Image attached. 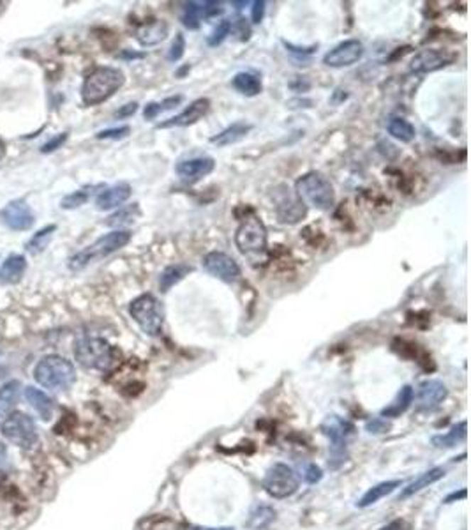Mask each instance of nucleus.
<instances>
[{
	"instance_id": "f257e3e1",
	"label": "nucleus",
	"mask_w": 471,
	"mask_h": 530,
	"mask_svg": "<svg viewBox=\"0 0 471 530\" xmlns=\"http://www.w3.org/2000/svg\"><path fill=\"white\" fill-rule=\"evenodd\" d=\"M126 83V75L119 68L99 65L87 75L82 85V100L87 106H96L108 101L109 97Z\"/></svg>"
},
{
	"instance_id": "f03ea898",
	"label": "nucleus",
	"mask_w": 471,
	"mask_h": 530,
	"mask_svg": "<svg viewBox=\"0 0 471 530\" xmlns=\"http://www.w3.org/2000/svg\"><path fill=\"white\" fill-rule=\"evenodd\" d=\"M235 244L239 251L251 260L256 262L258 258L265 257L269 248V232L265 223L254 211H249L242 219L235 233Z\"/></svg>"
},
{
	"instance_id": "7ed1b4c3",
	"label": "nucleus",
	"mask_w": 471,
	"mask_h": 530,
	"mask_svg": "<svg viewBox=\"0 0 471 530\" xmlns=\"http://www.w3.org/2000/svg\"><path fill=\"white\" fill-rule=\"evenodd\" d=\"M297 198L305 207L318 211H330L335 203V191L332 182L320 171H309L295 182Z\"/></svg>"
},
{
	"instance_id": "20e7f679",
	"label": "nucleus",
	"mask_w": 471,
	"mask_h": 530,
	"mask_svg": "<svg viewBox=\"0 0 471 530\" xmlns=\"http://www.w3.org/2000/svg\"><path fill=\"white\" fill-rule=\"evenodd\" d=\"M131 239H133V233H131L129 230H113V232L99 237L96 243L89 244V246L83 248L82 251H78V253L69 260V269L82 270L90 264H94V262L103 260V258L109 257V255H113L115 251L126 248Z\"/></svg>"
},
{
	"instance_id": "39448f33",
	"label": "nucleus",
	"mask_w": 471,
	"mask_h": 530,
	"mask_svg": "<svg viewBox=\"0 0 471 530\" xmlns=\"http://www.w3.org/2000/svg\"><path fill=\"white\" fill-rule=\"evenodd\" d=\"M34 376L46 389L65 391L76 382V370L65 357L46 356L36 366Z\"/></svg>"
},
{
	"instance_id": "423d86ee",
	"label": "nucleus",
	"mask_w": 471,
	"mask_h": 530,
	"mask_svg": "<svg viewBox=\"0 0 471 530\" xmlns=\"http://www.w3.org/2000/svg\"><path fill=\"white\" fill-rule=\"evenodd\" d=\"M321 431L330 440L328 467H330V470H337L348 460V438L355 431V426L341 415H328L321 424Z\"/></svg>"
},
{
	"instance_id": "0eeeda50",
	"label": "nucleus",
	"mask_w": 471,
	"mask_h": 530,
	"mask_svg": "<svg viewBox=\"0 0 471 530\" xmlns=\"http://www.w3.org/2000/svg\"><path fill=\"white\" fill-rule=\"evenodd\" d=\"M129 313L138 327L147 336H159L164 327V308L163 302L152 294H144L134 299L129 304Z\"/></svg>"
},
{
	"instance_id": "6e6552de",
	"label": "nucleus",
	"mask_w": 471,
	"mask_h": 530,
	"mask_svg": "<svg viewBox=\"0 0 471 530\" xmlns=\"http://www.w3.org/2000/svg\"><path fill=\"white\" fill-rule=\"evenodd\" d=\"M75 357L87 370L104 371L115 361V349L103 338H83L76 343Z\"/></svg>"
},
{
	"instance_id": "1a4fd4ad",
	"label": "nucleus",
	"mask_w": 471,
	"mask_h": 530,
	"mask_svg": "<svg viewBox=\"0 0 471 530\" xmlns=\"http://www.w3.org/2000/svg\"><path fill=\"white\" fill-rule=\"evenodd\" d=\"M261 486L272 499H290L301 488V477L286 463H274L263 476Z\"/></svg>"
},
{
	"instance_id": "9d476101",
	"label": "nucleus",
	"mask_w": 471,
	"mask_h": 530,
	"mask_svg": "<svg viewBox=\"0 0 471 530\" xmlns=\"http://www.w3.org/2000/svg\"><path fill=\"white\" fill-rule=\"evenodd\" d=\"M2 435L18 447L28 449L38 442V426L34 419L23 412H13L2 423Z\"/></svg>"
},
{
	"instance_id": "9b49d317",
	"label": "nucleus",
	"mask_w": 471,
	"mask_h": 530,
	"mask_svg": "<svg viewBox=\"0 0 471 530\" xmlns=\"http://www.w3.org/2000/svg\"><path fill=\"white\" fill-rule=\"evenodd\" d=\"M203 269L210 274V276L217 277V280L224 281V283H235L240 277V267L233 260L229 255L222 253V251H210L203 257Z\"/></svg>"
},
{
	"instance_id": "f8f14e48",
	"label": "nucleus",
	"mask_w": 471,
	"mask_h": 530,
	"mask_svg": "<svg viewBox=\"0 0 471 530\" xmlns=\"http://www.w3.org/2000/svg\"><path fill=\"white\" fill-rule=\"evenodd\" d=\"M448 389L441 380H426L418 386L415 403L418 412H433L447 400Z\"/></svg>"
},
{
	"instance_id": "ddd939ff",
	"label": "nucleus",
	"mask_w": 471,
	"mask_h": 530,
	"mask_svg": "<svg viewBox=\"0 0 471 530\" xmlns=\"http://www.w3.org/2000/svg\"><path fill=\"white\" fill-rule=\"evenodd\" d=\"M364 57V45L359 39H348L325 53L323 64L328 68H348Z\"/></svg>"
},
{
	"instance_id": "4468645a",
	"label": "nucleus",
	"mask_w": 471,
	"mask_h": 530,
	"mask_svg": "<svg viewBox=\"0 0 471 530\" xmlns=\"http://www.w3.org/2000/svg\"><path fill=\"white\" fill-rule=\"evenodd\" d=\"M0 218H2L4 225L7 228L16 230V232L31 230L36 223L34 212H32L25 200H14V202L7 203L2 212H0Z\"/></svg>"
},
{
	"instance_id": "2eb2a0df",
	"label": "nucleus",
	"mask_w": 471,
	"mask_h": 530,
	"mask_svg": "<svg viewBox=\"0 0 471 530\" xmlns=\"http://www.w3.org/2000/svg\"><path fill=\"white\" fill-rule=\"evenodd\" d=\"M210 110V100L209 97H198V100L193 101L184 112H180L178 115L171 117V119L164 120V122L157 124V129H168V127H188L196 124L198 120H202L203 117L209 113Z\"/></svg>"
},
{
	"instance_id": "dca6fc26",
	"label": "nucleus",
	"mask_w": 471,
	"mask_h": 530,
	"mask_svg": "<svg viewBox=\"0 0 471 530\" xmlns=\"http://www.w3.org/2000/svg\"><path fill=\"white\" fill-rule=\"evenodd\" d=\"M454 60L452 55H448L443 50H436V48H427L422 50L411 58L410 62V73H415V75H426V73H434L438 69L445 68L450 62Z\"/></svg>"
},
{
	"instance_id": "f3484780",
	"label": "nucleus",
	"mask_w": 471,
	"mask_h": 530,
	"mask_svg": "<svg viewBox=\"0 0 471 530\" xmlns=\"http://www.w3.org/2000/svg\"><path fill=\"white\" fill-rule=\"evenodd\" d=\"M215 168V159L210 156H196V158L178 161L175 171L185 182H198L210 175Z\"/></svg>"
},
{
	"instance_id": "a211bd4d",
	"label": "nucleus",
	"mask_w": 471,
	"mask_h": 530,
	"mask_svg": "<svg viewBox=\"0 0 471 530\" xmlns=\"http://www.w3.org/2000/svg\"><path fill=\"white\" fill-rule=\"evenodd\" d=\"M131 193H133V189L127 182H119L112 188H103V191L96 198V207L99 211L119 209L122 203H126L131 198Z\"/></svg>"
},
{
	"instance_id": "6ab92c4d",
	"label": "nucleus",
	"mask_w": 471,
	"mask_h": 530,
	"mask_svg": "<svg viewBox=\"0 0 471 530\" xmlns=\"http://www.w3.org/2000/svg\"><path fill=\"white\" fill-rule=\"evenodd\" d=\"M276 212L281 223H284V225H295V223L302 221V219L305 218L308 207H305L297 196H291L290 193H288V195H284L283 198L279 200Z\"/></svg>"
},
{
	"instance_id": "aec40b11",
	"label": "nucleus",
	"mask_w": 471,
	"mask_h": 530,
	"mask_svg": "<svg viewBox=\"0 0 471 530\" xmlns=\"http://www.w3.org/2000/svg\"><path fill=\"white\" fill-rule=\"evenodd\" d=\"M399 486H403V481H399V479H392V481L378 482V484L371 486V488H369L367 492L364 493V495L360 497L359 500H357V507H360V509H366V507L374 506V504H378L381 499L392 495V493L396 492Z\"/></svg>"
},
{
	"instance_id": "412c9836",
	"label": "nucleus",
	"mask_w": 471,
	"mask_h": 530,
	"mask_svg": "<svg viewBox=\"0 0 471 530\" xmlns=\"http://www.w3.org/2000/svg\"><path fill=\"white\" fill-rule=\"evenodd\" d=\"M168 38V25L163 20L147 21L136 28V39L141 46H154Z\"/></svg>"
},
{
	"instance_id": "4be33fe9",
	"label": "nucleus",
	"mask_w": 471,
	"mask_h": 530,
	"mask_svg": "<svg viewBox=\"0 0 471 530\" xmlns=\"http://www.w3.org/2000/svg\"><path fill=\"white\" fill-rule=\"evenodd\" d=\"M27 269V258L23 255H9L0 265V283L16 285L23 277Z\"/></svg>"
},
{
	"instance_id": "5701e85b",
	"label": "nucleus",
	"mask_w": 471,
	"mask_h": 530,
	"mask_svg": "<svg viewBox=\"0 0 471 530\" xmlns=\"http://www.w3.org/2000/svg\"><path fill=\"white\" fill-rule=\"evenodd\" d=\"M415 398V389L411 386H403L392 401L381 410L383 419H396L403 415L411 407Z\"/></svg>"
},
{
	"instance_id": "b1692460",
	"label": "nucleus",
	"mask_w": 471,
	"mask_h": 530,
	"mask_svg": "<svg viewBox=\"0 0 471 530\" xmlns=\"http://www.w3.org/2000/svg\"><path fill=\"white\" fill-rule=\"evenodd\" d=\"M443 477H445V469H441V467H434V469L420 474V476L415 479V481H411L406 488L401 489L399 500H406V499H410V497L417 495V493L422 492V489L429 488L431 484L441 481Z\"/></svg>"
},
{
	"instance_id": "393cba45",
	"label": "nucleus",
	"mask_w": 471,
	"mask_h": 530,
	"mask_svg": "<svg viewBox=\"0 0 471 530\" xmlns=\"http://www.w3.org/2000/svg\"><path fill=\"white\" fill-rule=\"evenodd\" d=\"M253 126L247 122H235L232 126H228L226 129H222L221 133L214 134L210 138L212 145H217V147H228V145L239 144L240 140L247 137L251 133Z\"/></svg>"
},
{
	"instance_id": "a878e982",
	"label": "nucleus",
	"mask_w": 471,
	"mask_h": 530,
	"mask_svg": "<svg viewBox=\"0 0 471 530\" xmlns=\"http://www.w3.org/2000/svg\"><path fill=\"white\" fill-rule=\"evenodd\" d=\"M232 87L237 90V92H240L246 97L258 96V94H261V90H263L260 76L249 71L237 73V75L232 78Z\"/></svg>"
},
{
	"instance_id": "bb28decb",
	"label": "nucleus",
	"mask_w": 471,
	"mask_h": 530,
	"mask_svg": "<svg viewBox=\"0 0 471 530\" xmlns=\"http://www.w3.org/2000/svg\"><path fill=\"white\" fill-rule=\"evenodd\" d=\"M25 396H27V401L32 405V408H34V410L38 412L43 419H46V421L52 419L55 405H53V400L48 396V394L36 389V387H27V389H25Z\"/></svg>"
},
{
	"instance_id": "cd10ccee",
	"label": "nucleus",
	"mask_w": 471,
	"mask_h": 530,
	"mask_svg": "<svg viewBox=\"0 0 471 530\" xmlns=\"http://www.w3.org/2000/svg\"><path fill=\"white\" fill-rule=\"evenodd\" d=\"M466 431H468V423L461 421L455 426H452L447 433L434 435L433 445L438 449H452L466 438Z\"/></svg>"
},
{
	"instance_id": "c85d7f7f",
	"label": "nucleus",
	"mask_w": 471,
	"mask_h": 530,
	"mask_svg": "<svg viewBox=\"0 0 471 530\" xmlns=\"http://www.w3.org/2000/svg\"><path fill=\"white\" fill-rule=\"evenodd\" d=\"M189 272H193V267L188 264H175V265H168L166 269L161 272L159 276V288L163 294H166L170 288H173L175 285L180 283Z\"/></svg>"
},
{
	"instance_id": "c756f323",
	"label": "nucleus",
	"mask_w": 471,
	"mask_h": 530,
	"mask_svg": "<svg viewBox=\"0 0 471 530\" xmlns=\"http://www.w3.org/2000/svg\"><path fill=\"white\" fill-rule=\"evenodd\" d=\"M386 131H389L390 137L403 142V144H411V142L415 140V137H417V131H415L413 124L408 122V120L404 119H399V117H394V119L389 120Z\"/></svg>"
},
{
	"instance_id": "7c9ffc66",
	"label": "nucleus",
	"mask_w": 471,
	"mask_h": 530,
	"mask_svg": "<svg viewBox=\"0 0 471 530\" xmlns=\"http://www.w3.org/2000/svg\"><path fill=\"white\" fill-rule=\"evenodd\" d=\"M140 214H141L140 206H138V203H133V206L122 207V209L113 212V214L109 216L104 223L108 226H113V228L120 230L122 226H127V225H131V223L136 221V219L140 218Z\"/></svg>"
},
{
	"instance_id": "2f4dec72",
	"label": "nucleus",
	"mask_w": 471,
	"mask_h": 530,
	"mask_svg": "<svg viewBox=\"0 0 471 530\" xmlns=\"http://www.w3.org/2000/svg\"><path fill=\"white\" fill-rule=\"evenodd\" d=\"M276 518V511L270 506H256L249 514V520H247V529L253 530H261L269 527L270 524Z\"/></svg>"
},
{
	"instance_id": "473e14b6",
	"label": "nucleus",
	"mask_w": 471,
	"mask_h": 530,
	"mask_svg": "<svg viewBox=\"0 0 471 530\" xmlns=\"http://www.w3.org/2000/svg\"><path fill=\"white\" fill-rule=\"evenodd\" d=\"M57 232V226L55 225H48L45 226L43 230H39L38 233H34L31 240L27 243V251L31 255H39L48 248L50 240L53 239V233Z\"/></svg>"
},
{
	"instance_id": "72a5a7b5",
	"label": "nucleus",
	"mask_w": 471,
	"mask_h": 530,
	"mask_svg": "<svg viewBox=\"0 0 471 530\" xmlns=\"http://www.w3.org/2000/svg\"><path fill=\"white\" fill-rule=\"evenodd\" d=\"M94 189L96 188L89 186V188H83V189H78V191L69 193V195H65L64 198H62L60 207L62 209L69 211V209H78V207L85 206V203L90 200V196H92Z\"/></svg>"
},
{
	"instance_id": "f704fd0d",
	"label": "nucleus",
	"mask_w": 471,
	"mask_h": 530,
	"mask_svg": "<svg viewBox=\"0 0 471 530\" xmlns=\"http://www.w3.org/2000/svg\"><path fill=\"white\" fill-rule=\"evenodd\" d=\"M182 25L189 31H196L200 27V21H202V4L198 2H189L184 6L182 11Z\"/></svg>"
},
{
	"instance_id": "c9c22d12",
	"label": "nucleus",
	"mask_w": 471,
	"mask_h": 530,
	"mask_svg": "<svg viewBox=\"0 0 471 530\" xmlns=\"http://www.w3.org/2000/svg\"><path fill=\"white\" fill-rule=\"evenodd\" d=\"M182 100H184L182 96H170V97H166V100L159 101V103H148L144 110V117L147 120L156 119L159 113L168 112V110H171V108H175V106L180 105Z\"/></svg>"
},
{
	"instance_id": "e433bc0d",
	"label": "nucleus",
	"mask_w": 471,
	"mask_h": 530,
	"mask_svg": "<svg viewBox=\"0 0 471 530\" xmlns=\"http://www.w3.org/2000/svg\"><path fill=\"white\" fill-rule=\"evenodd\" d=\"M20 382H7L6 386H2V389H0V403L4 405L6 408L13 407L14 403H18V400H20Z\"/></svg>"
},
{
	"instance_id": "4c0bfd02",
	"label": "nucleus",
	"mask_w": 471,
	"mask_h": 530,
	"mask_svg": "<svg viewBox=\"0 0 471 530\" xmlns=\"http://www.w3.org/2000/svg\"><path fill=\"white\" fill-rule=\"evenodd\" d=\"M232 32V21L229 20H221L217 25L214 27V31L210 32V36L207 38V43L209 46H219Z\"/></svg>"
},
{
	"instance_id": "58836bf2",
	"label": "nucleus",
	"mask_w": 471,
	"mask_h": 530,
	"mask_svg": "<svg viewBox=\"0 0 471 530\" xmlns=\"http://www.w3.org/2000/svg\"><path fill=\"white\" fill-rule=\"evenodd\" d=\"M184 52H185V39H184V36L178 32V34L175 36L173 43H171L170 50H168V60L178 62L182 57H184Z\"/></svg>"
},
{
	"instance_id": "ea45409f",
	"label": "nucleus",
	"mask_w": 471,
	"mask_h": 530,
	"mask_svg": "<svg viewBox=\"0 0 471 530\" xmlns=\"http://www.w3.org/2000/svg\"><path fill=\"white\" fill-rule=\"evenodd\" d=\"M129 133H131L129 126H120V127H112V129L99 131V133L96 134V138L97 140H122V138H126Z\"/></svg>"
},
{
	"instance_id": "a19ab883",
	"label": "nucleus",
	"mask_w": 471,
	"mask_h": 530,
	"mask_svg": "<svg viewBox=\"0 0 471 530\" xmlns=\"http://www.w3.org/2000/svg\"><path fill=\"white\" fill-rule=\"evenodd\" d=\"M366 430L371 435H381V433H386V431L390 430V424H389V421H386V419L376 418V419H372V421H369L366 424Z\"/></svg>"
},
{
	"instance_id": "79ce46f5",
	"label": "nucleus",
	"mask_w": 471,
	"mask_h": 530,
	"mask_svg": "<svg viewBox=\"0 0 471 530\" xmlns=\"http://www.w3.org/2000/svg\"><path fill=\"white\" fill-rule=\"evenodd\" d=\"M323 477V470L316 465V463H309L304 470V479L309 482V484H316V482L321 481Z\"/></svg>"
},
{
	"instance_id": "37998d69",
	"label": "nucleus",
	"mask_w": 471,
	"mask_h": 530,
	"mask_svg": "<svg viewBox=\"0 0 471 530\" xmlns=\"http://www.w3.org/2000/svg\"><path fill=\"white\" fill-rule=\"evenodd\" d=\"M67 140V133H60L58 137L52 138V140L48 142V144H45L41 147V152H45V154H50V152L57 151V149H60L62 145H64V142Z\"/></svg>"
},
{
	"instance_id": "c03bdc74",
	"label": "nucleus",
	"mask_w": 471,
	"mask_h": 530,
	"mask_svg": "<svg viewBox=\"0 0 471 530\" xmlns=\"http://www.w3.org/2000/svg\"><path fill=\"white\" fill-rule=\"evenodd\" d=\"M221 2H203L202 4V18H214L222 13Z\"/></svg>"
},
{
	"instance_id": "a18cd8bd",
	"label": "nucleus",
	"mask_w": 471,
	"mask_h": 530,
	"mask_svg": "<svg viewBox=\"0 0 471 530\" xmlns=\"http://www.w3.org/2000/svg\"><path fill=\"white\" fill-rule=\"evenodd\" d=\"M265 7H266V2H263V0H256V2H253V9H251V20H253L254 25L261 23V21H263V16H265Z\"/></svg>"
},
{
	"instance_id": "49530a36",
	"label": "nucleus",
	"mask_w": 471,
	"mask_h": 530,
	"mask_svg": "<svg viewBox=\"0 0 471 530\" xmlns=\"http://www.w3.org/2000/svg\"><path fill=\"white\" fill-rule=\"evenodd\" d=\"M136 112H138V103L136 101H133V103H127V105H124L120 110H117L115 117H119V119H126V117L134 115Z\"/></svg>"
},
{
	"instance_id": "de8ad7c7",
	"label": "nucleus",
	"mask_w": 471,
	"mask_h": 530,
	"mask_svg": "<svg viewBox=\"0 0 471 530\" xmlns=\"http://www.w3.org/2000/svg\"><path fill=\"white\" fill-rule=\"evenodd\" d=\"M235 25H237V28H239L240 39H242V41H247L251 36V28H249V25H247V21L242 20V18H239V20L235 21Z\"/></svg>"
},
{
	"instance_id": "09e8293b",
	"label": "nucleus",
	"mask_w": 471,
	"mask_h": 530,
	"mask_svg": "<svg viewBox=\"0 0 471 530\" xmlns=\"http://www.w3.org/2000/svg\"><path fill=\"white\" fill-rule=\"evenodd\" d=\"M379 530H406V525H404L403 520H394V521H390L389 525H385V527H381Z\"/></svg>"
},
{
	"instance_id": "8fccbe9b",
	"label": "nucleus",
	"mask_w": 471,
	"mask_h": 530,
	"mask_svg": "<svg viewBox=\"0 0 471 530\" xmlns=\"http://www.w3.org/2000/svg\"><path fill=\"white\" fill-rule=\"evenodd\" d=\"M184 530H233L229 527H202V525H184Z\"/></svg>"
},
{
	"instance_id": "3c124183",
	"label": "nucleus",
	"mask_w": 471,
	"mask_h": 530,
	"mask_svg": "<svg viewBox=\"0 0 471 530\" xmlns=\"http://www.w3.org/2000/svg\"><path fill=\"white\" fill-rule=\"evenodd\" d=\"M293 105H302L301 108H311L313 101H309V100H291V101H288V106H293Z\"/></svg>"
},
{
	"instance_id": "603ef678",
	"label": "nucleus",
	"mask_w": 471,
	"mask_h": 530,
	"mask_svg": "<svg viewBox=\"0 0 471 530\" xmlns=\"http://www.w3.org/2000/svg\"><path fill=\"white\" fill-rule=\"evenodd\" d=\"M6 463H7V447L2 444V442H0V469L6 467Z\"/></svg>"
},
{
	"instance_id": "864d4df0",
	"label": "nucleus",
	"mask_w": 471,
	"mask_h": 530,
	"mask_svg": "<svg viewBox=\"0 0 471 530\" xmlns=\"http://www.w3.org/2000/svg\"><path fill=\"white\" fill-rule=\"evenodd\" d=\"M458 499H466V489H461V493H459V495H458V493H452L450 497H447V499H445V504H450L452 500H458Z\"/></svg>"
},
{
	"instance_id": "5fc2aeb1",
	"label": "nucleus",
	"mask_w": 471,
	"mask_h": 530,
	"mask_svg": "<svg viewBox=\"0 0 471 530\" xmlns=\"http://www.w3.org/2000/svg\"><path fill=\"white\" fill-rule=\"evenodd\" d=\"M120 57H122V58H141V57H145V53H131V52H124L122 55H120Z\"/></svg>"
},
{
	"instance_id": "6e6d98bb",
	"label": "nucleus",
	"mask_w": 471,
	"mask_h": 530,
	"mask_svg": "<svg viewBox=\"0 0 471 530\" xmlns=\"http://www.w3.org/2000/svg\"><path fill=\"white\" fill-rule=\"evenodd\" d=\"M6 156V145H4V142H0V159Z\"/></svg>"
}]
</instances>
